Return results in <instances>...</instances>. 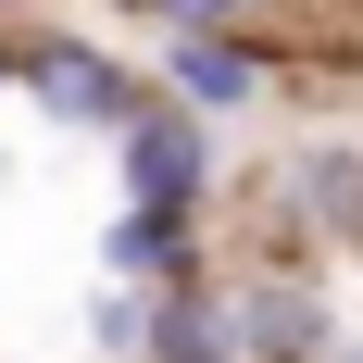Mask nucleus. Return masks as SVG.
Listing matches in <instances>:
<instances>
[{
    "instance_id": "obj_1",
    "label": "nucleus",
    "mask_w": 363,
    "mask_h": 363,
    "mask_svg": "<svg viewBox=\"0 0 363 363\" xmlns=\"http://www.w3.org/2000/svg\"><path fill=\"white\" fill-rule=\"evenodd\" d=\"M150 88H163V75H138L113 38L26 26V113H38V125H63V138H125V125L150 113Z\"/></svg>"
},
{
    "instance_id": "obj_3",
    "label": "nucleus",
    "mask_w": 363,
    "mask_h": 363,
    "mask_svg": "<svg viewBox=\"0 0 363 363\" xmlns=\"http://www.w3.org/2000/svg\"><path fill=\"white\" fill-rule=\"evenodd\" d=\"M225 313H238V363H326L338 351V301L313 263H238L225 276Z\"/></svg>"
},
{
    "instance_id": "obj_4",
    "label": "nucleus",
    "mask_w": 363,
    "mask_h": 363,
    "mask_svg": "<svg viewBox=\"0 0 363 363\" xmlns=\"http://www.w3.org/2000/svg\"><path fill=\"white\" fill-rule=\"evenodd\" d=\"M150 75H163L176 101H201L213 125H238V113H263L289 88V50L263 26H201V38H150Z\"/></svg>"
},
{
    "instance_id": "obj_5",
    "label": "nucleus",
    "mask_w": 363,
    "mask_h": 363,
    "mask_svg": "<svg viewBox=\"0 0 363 363\" xmlns=\"http://www.w3.org/2000/svg\"><path fill=\"white\" fill-rule=\"evenodd\" d=\"M276 225L313 251H363V138H301L276 163Z\"/></svg>"
},
{
    "instance_id": "obj_7",
    "label": "nucleus",
    "mask_w": 363,
    "mask_h": 363,
    "mask_svg": "<svg viewBox=\"0 0 363 363\" xmlns=\"http://www.w3.org/2000/svg\"><path fill=\"white\" fill-rule=\"evenodd\" d=\"M138 363H238L225 276H201V289H150V338H138Z\"/></svg>"
},
{
    "instance_id": "obj_9",
    "label": "nucleus",
    "mask_w": 363,
    "mask_h": 363,
    "mask_svg": "<svg viewBox=\"0 0 363 363\" xmlns=\"http://www.w3.org/2000/svg\"><path fill=\"white\" fill-rule=\"evenodd\" d=\"M125 26H150V38H201V26H251L263 0H113Z\"/></svg>"
},
{
    "instance_id": "obj_2",
    "label": "nucleus",
    "mask_w": 363,
    "mask_h": 363,
    "mask_svg": "<svg viewBox=\"0 0 363 363\" xmlns=\"http://www.w3.org/2000/svg\"><path fill=\"white\" fill-rule=\"evenodd\" d=\"M113 188L125 201H163V213H213L225 201V125L176 88H150V113L113 138Z\"/></svg>"
},
{
    "instance_id": "obj_10",
    "label": "nucleus",
    "mask_w": 363,
    "mask_h": 363,
    "mask_svg": "<svg viewBox=\"0 0 363 363\" xmlns=\"http://www.w3.org/2000/svg\"><path fill=\"white\" fill-rule=\"evenodd\" d=\"M0 101H26V26H0Z\"/></svg>"
},
{
    "instance_id": "obj_11",
    "label": "nucleus",
    "mask_w": 363,
    "mask_h": 363,
    "mask_svg": "<svg viewBox=\"0 0 363 363\" xmlns=\"http://www.w3.org/2000/svg\"><path fill=\"white\" fill-rule=\"evenodd\" d=\"M0 26H38V0H0Z\"/></svg>"
},
{
    "instance_id": "obj_6",
    "label": "nucleus",
    "mask_w": 363,
    "mask_h": 363,
    "mask_svg": "<svg viewBox=\"0 0 363 363\" xmlns=\"http://www.w3.org/2000/svg\"><path fill=\"white\" fill-rule=\"evenodd\" d=\"M101 276H125V289H201V276H213V213L113 201L101 213Z\"/></svg>"
},
{
    "instance_id": "obj_12",
    "label": "nucleus",
    "mask_w": 363,
    "mask_h": 363,
    "mask_svg": "<svg viewBox=\"0 0 363 363\" xmlns=\"http://www.w3.org/2000/svg\"><path fill=\"white\" fill-rule=\"evenodd\" d=\"M326 363H363V338H338V351H326Z\"/></svg>"
},
{
    "instance_id": "obj_8",
    "label": "nucleus",
    "mask_w": 363,
    "mask_h": 363,
    "mask_svg": "<svg viewBox=\"0 0 363 363\" xmlns=\"http://www.w3.org/2000/svg\"><path fill=\"white\" fill-rule=\"evenodd\" d=\"M75 326H88V351H101V363H138V338H150V289H125V276H101Z\"/></svg>"
}]
</instances>
